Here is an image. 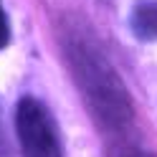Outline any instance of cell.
Wrapping results in <instances>:
<instances>
[{"label": "cell", "instance_id": "cell-1", "mask_svg": "<svg viewBox=\"0 0 157 157\" xmlns=\"http://www.w3.org/2000/svg\"><path fill=\"white\" fill-rule=\"evenodd\" d=\"M56 41L94 124L112 140L127 137L134 124V104L91 25L74 13H63L56 23Z\"/></svg>", "mask_w": 157, "mask_h": 157}, {"label": "cell", "instance_id": "cell-2", "mask_svg": "<svg viewBox=\"0 0 157 157\" xmlns=\"http://www.w3.org/2000/svg\"><path fill=\"white\" fill-rule=\"evenodd\" d=\"M15 137L23 157H66L53 112L31 94L21 96L15 104Z\"/></svg>", "mask_w": 157, "mask_h": 157}, {"label": "cell", "instance_id": "cell-3", "mask_svg": "<svg viewBox=\"0 0 157 157\" xmlns=\"http://www.w3.org/2000/svg\"><path fill=\"white\" fill-rule=\"evenodd\" d=\"M129 31L137 41H157V0H137L129 13Z\"/></svg>", "mask_w": 157, "mask_h": 157}, {"label": "cell", "instance_id": "cell-4", "mask_svg": "<svg viewBox=\"0 0 157 157\" xmlns=\"http://www.w3.org/2000/svg\"><path fill=\"white\" fill-rule=\"evenodd\" d=\"M106 157H157V155L122 137V140H114L106 147Z\"/></svg>", "mask_w": 157, "mask_h": 157}, {"label": "cell", "instance_id": "cell-5", "mask_svg": "<svg viewBox=\"0 0 157 157\" xmlns=\"http://www.w3.org/2000/svg\"><path fill=\"white\" fill-rule=\"evenodd\" d=\"M10 21H8V13H5V8H3V0H0V51H5L8 46H10Z\"/></svg>", "mask_w": 157, "mask_h": 157}, {"label": "cell", "instance_id": "cell-6", "mask_svg": "<svg viewBox=\"0 0 157 157\" xmlns=\"http://www.w3.org/2000/svg\"><path fill=\"white\" fill-rule=\"evenodd\" d=\"M0 157H15V155H13V147H10V140H8V134H5L3 106H0Z\"/></svg>", "mask_w": 157, "mask_h": 157}]
</instances>
